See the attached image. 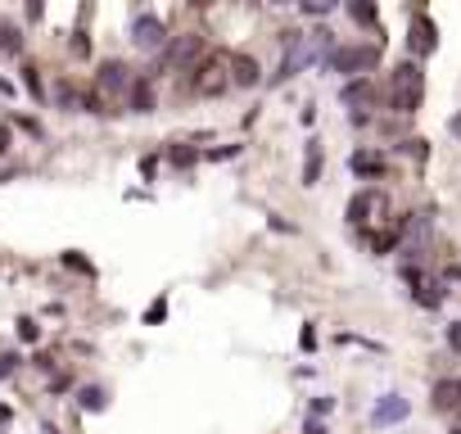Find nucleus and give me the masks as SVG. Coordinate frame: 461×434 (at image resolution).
Wrapping results in <instances>:
<instances>
[{"mask_svg": "<svg viewBox=\"0 0 461 434\" xmlns=\"http://www.w3.org/2000/svg\"><path fill=\"white\" fill-rule=\"evenodd\" d=\"M420 95H425V73H420V64H398L394 68V91H389L394 113H416Z\"/></svg>", "mask_w": 461, "mask_h": 434, "instance_id": "obj_1", "label": "nucleus"}, {"mask_svg": "<svg viewBox=\"0 0 461 434\" xmlns=\"http://www.w3.org/2000/svg\"><path fill=\"white\" fill-rule=\"evenodd\" d=\"M380 64V45H339V50L330 54V68L344 77H366V68H376Z\"/></svg>", "mask_w": 461, "mask_h": 434, "instance_id": "obj_2", "label": "nucleus"}, {"mask_svg": "<svg viewBox=\"0 0 461 434\" xmlns=\"http://www.w3.org/2000/svg\"><path fill=\"white\" fill-rule=\"evenodd\" d=\"M231 64H236V54H226V50L208 54V64L194 77V91H199V95H222V91L231 87Z\"/></svg>", "mask_w": 461, "mask_h": 434, "instance_id": "obj_3", "label": "nucleus"}, {"mask_svg": "<svg viewBox=\"0 0 461 434\" xmlns=\"http://www.w3.org/2000/svg\"><path fill=\"white\" fill-rule=\"evenodd\" d=\"M95 87L104 91V95H113V100H127L131 87H136V77H131V68H122L118 59H104L100 73H95Z\"/></svg>", "mask_w": 461, "mask_h": 434, "instance_id": "obj_4", "label": "nucleus"}, {"mask_svg": "<svg viewBox=\"0 0 461 434\" xmlns=\"http://www.w3.org/2000/svg\"><path fill=\"white\" fill-rule=\"evenodd\" d=\"M199 54H204V36L199 32H181L168 50H163V68H190Z\"/></svg>", "mask_w": 461, "mask_h": 434, "instance_id": "obj_5", "label": "nucleus"}, {"mask_svg": "<svg viewBox=\"0 0 461 434\" xmlns=\"http://www.w3.org/2000/svg\"><path fill=\"white\" fill-rule=\"evenodd\" d=\"M131 36H136V45H145V50H154V45H163V19L159 14H136L131 19Z\"/></svg>", "mask_w": 461, "mask_h": 434, "instance_id": "obj_6", "label": "nucleus"}, {"mask_svg": "<svg viewBox=\"0 0 461 434\" xmlns=\"http://www.w3.org/2000/svg\"><path fill=\"white\" fill-rule=\"evenodd\" d=\"M407 45H412V54H434V45H439V32H434V23H429V14H416L412 19V36H407Z\"/></svg>", "mask_w": 461, "mask_h": 434, "instance_id": "obj_7", "label": "nucleus"}, {"mask_svg": "<svg viewBox=\"0 0 461 434\" xmlns=\"http://www.w3.org/2000/svg\"><path fill=\"white\" fill-rule=\"evenodd\" d=\"M407 412H412V402L403 398V393H385V398L371 407V421L376 425H394V421H407Z\"/></svg>", "mask_w": 461, "mask_h": 434, "instance_id": "obj_8", "label": "nucleus"}, {"mask_svg": "<svg viewBox=\"0 0 461 434\" xmlns=\"http://www.w3.org/2000/svg\"><path fill=\"white\" fill-rule=\"evenodd\" d=\"M371 213H385V195H380V190H362V195L348 199V222H357V227H362Z\"/></svg>", "mask_w": 461, "mask_h": 434, "instance_id": "obj_9", "label": "nucleus"}, {"mask_svg": "<svg viewBox=\"0 0 461 434\" xmlns=\"http://www.w3.org/2000/svg\"><path fill=\"white\" fill-rule=\"evenodd\" d=\"M231 82L236 87H258L262 77H258V59L254 54H236V64H231Z\"/></svg>", "mask_w": 461, "mask_h": 434, "instance_id": "obj_10", "label": "nucleus"}, {"mask_svg": "<svg viewBox=\"0 0 461 434\" xmlns=\"http://www.w3.org/2000/svg\"><path fill=\"white\" fill-rule=\"evenodd\" d=\"M127 108H131V113H154V87H150V77H136V87H131V95H127Z\"/></svg>", "mask_w": 461, "mask_h": 434, "instance_id": "obj_11", "label": "nucleus"}, {"mask_svg": "<svg viewBox=\"0 0 461 434\" xmlns=\"http://www.w3.org/2000/svg\"><path fill=\"white\" fill-rule=\"evenodd\" d=\"M348 168H353L357 176H385V159L371 154V150H357L353 159H348Z\"/></svg>", "mask_w": 461, "mask_h": 434, "instance_id": "obj_12", "label": "nucleus"}, {"mask_svg": "<svg viewBox=\"0 0 461 434\" xmlns=\"http://www.w3.org/2000/svg\"><path fill=\"white\" fill-rule=\"evenodd\" d=\"M322 141H308V159H303V185H317L322 181Z\"/></svg>", "mask_w": 461, "mask_h": 434, "instance_id": "obj_13", "label": "nucleus"}, {"mask_svg": "<svg viewBox=\"0 0 461 434\" xmlns=\"http://www.w3.org/2000/svg\"><path fill=\"white\" fill-rule=\"evenodd\" d=\"M434 407H461V380H439L434 385Z\"/></svg>", "mask_w": 461, "mask_h": 434, "instance_id": "obj_14", "label": "nucleus"}, {"mask_svg": "<svg viewBox=\"0 0 461 434\" xmlns=\"http://www.w3.org/2000/svg\"><path fill=\"white\" fill-rule=\"evenodd\" d=\"M339 95H344V104L362 108V104H371V95H376V91H371V82H366V77H357V82H348V87L339 91Z\"/></svg>", "mask_w": 461, "mask_h": 434, "instance_id": "obj_15", "label": "nucleus"}, {"mask_svg": "<svg viewBox=\"0 0 461 434\" xmlns=\"http://www.w3.org/2000/svg\"><path fill=\"white\" fill-rule=\"evenodd\" d=\"M19 41H23V36H19V27L0 19V50H5V54H14V50H19Z\"/></svg>", "mask_w": 461, "mask_h": 434, "instance_id": "obj_16", "label": "nucleus"}, {"mask_svg": "<svg viewBox=\"0 0 461 434\" xmlns=\"http://www.w3.org/2000/svg\"><path fill=\"white\" fill-rule=\"evenodd\" d=\"M77 402H82L86 412H100V407H104V389H95V385H86V389L77 393Z\"/></svg>", "mask_w": 461, "mask_h": 434, "instance_id": "obj_17", "label": "nucleus"}, {"mask_svg": "<svg viewBox=\"0 0 461 434\" xmlns=\"http://www.w3.org/2000/svg\"><path fill=\"white\" fill-rule=\"evenodd\" d=\"M23 82H27L32 100H45V87H41V73H36V68H23Z\"/></svg>", "mask_w": 461, "mask_h": 434, "instance_id": "obj_18", "label": "nucleus"}, {"mask_svg": "<svg viewBox=\"0 0 461 434\" xmlns=\"http://www.w3.org/2000/svg\"><path fill=\"white\" fill-rule=\"evenodd\" d=\"M348 14H353L357 23H376V5H348Z\"/></svg>", "mask_w": 461, "mask_h": 434, "instance_id": "obj_19", "label": "nucleus"}, {"mask_svg": "<svg viewBox=\"0 0 461 434\" xmlns=\"http://www.w3.org/2000/svg\"><path fill=\"white\" fill-rule=\"evenodd\" d=\"M64 267H73V271H86V276H95V267L86 258H77V253H64Z\"/></svg>", "mask_w": 461, "mask_h": 434, "instance_id": "obj_20", "label": "nucleus"}, {"mask_svg": "<svg viewBox=\"0 0 461 434\" xmlns=\"http://www.w3.org/2000/svg\"><path fill=\"white\" fill-rule=\"evenodd\" d=\"M163 317H168V304H163V299H154V304L145 308V321L154 326V321H163Z\"/></svg>", "mask_w": 461, "mask_h": 434, "instance_id": "obj_21", "label": "nucleus"}, {"mask_svg": "<svg viewBox=\"0 0 461 434\" xmlns=\"http://www.w3.org/2000/svg\"><path fill=\"white\" fill-rule=\"evenodd\" d=\"M19 335L27 339V344H36V339H41V330H36V321H19Z\"/></svg>", "mask_w": 461, "mask_h": 434, "instance_id": "obj_22", "label": "nucleus"}, {"mask_svg": "<svg viewBox=\"0 0 461 434\" xmlns=\"http://www.w3.org/2000/svg\"><path fill=\"white\" fill-rule=\"evenodd\" d=\"M168 159H172V163H181V168H185V163H194V159H199V150H172Z\"/></svg>", "mask_w": 461, "mask_h": 434, "instance_id": "obj_23", "label": "nucleus"}, {"mask_svg": "<svg viewBox=\"0 0 461 434\" xmlns=\"http://www.w3.org/2000/svg\"><path fill=\"white\" fill-rule=\"evenodd\" d=\"M330 10H335L330 0H317V5H308V0H303V14H317V19H322V14H330Z\"/></svg>", "mask_w": 461, "mask_h": 434, "instance_id": "obj_24", "label": "nucleus"}, {"mask_svg": "<svg viewBox=\"0 0 461 434\" xmlns=\"http://www.w3.org/2000/svg\"><path fill=\"white\" fill-rule=\"evenodd\" d=\"M14 367H19V353H0V380L10 376V371H14Z\"/></svg>", "mask_w": 461, "mask_h": 434, "instance_id": "obj_25", "label": "nucleus"}, {"mask_svg": "<svg viewBox=\"0 0 461 434\" xmlns=\"http://www.w3.org/2000/svg\"><path fill=\"white\" fill-rule=\"evenodd\" d=\"M10 141H14V127H5V122H0V154L10 150Z\"/></svg>", "mask_w": 461, "mask_h": 434, "instance_id": "obj_26", "label": "nucleus"}, {"mask_svg": "<svg viewBox=\"0 0 461 434\" xmlns=\"http://www.w3.org/2000/svg\"><path fill=\"white\" fill-rule=\"evenodd\" d=\"M448 344H452V348H461V326H448Z\"/></svg>", "mask_w": 461, "mask_h": 434, "instance_id": "obj_27", "label": "nucleus"}, {"mask_svg": "<svg viewBox=\"0 0 461 434\" xmlns=\"http://www.w3.org/2000/svg\"><path fill=\"white\" fill-rule=\"evenodd\" d=\"M308 434H330V430H326L322 421H308Z\"/></svg>", "mask_w": 461, "mask_h": 434, "instance_id": "obj_28", "label": "nucleus"}, {"mask_svg": "<svg viewBox=\"0 0 461 434\" xmlns=\"http://www.w3.org/2000/svg\"><path fill=\"white\" fill-rule=\"evenodd\" d=\"M45 434H54V430H45Z\"/></svg>", "mask_w": 461, "mask_h": 434, "instance_id": "obj_29", "label": "nucleus"}]
</instances>
